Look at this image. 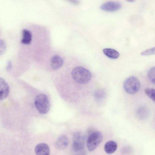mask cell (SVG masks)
Instances as JSON below:
<instances>
[{
    "mask_svg": "<svg viewBox=\"0 0 155 155\" xmlns=\"http://www.w3.org/2000/svg\"><path fill=\"white\" fill-rule=\"evenodd\" d=\"M73 79L80 84H85L91 80V74L90 71L82 66H78L73 69L71 72Z\"/></svg>",
    "mask_w": 155,
    "mask_h": 155,
    "instance_id": "obj_1",
    "label": "cell"
},
{
    "mask_svg": "<svg viewBox=\"0 0 155 155\" xmlns=\"http://www.w3.org/2000/svg\"><path fill=\"white\" fill-rule=\"evenodd\" d=\"M35 104L37 110L41 114H45L49 110V102L47 96L45 94H39L36 96Z\"/></svg>",
    "mask_w": 155,
    "mask_h": 155,
    "instance_id": "obj_2",
    "label": "cell"
},
{
    "mask_svg": "<svg viewBox=\"0 0 155 155\" xmlns=\"http://www.w3.org/2000/svg\"><path fill=\"white\" fill-rule=\"evenodd\" d=\"M139 79L134 76H131L127 78L123 84L125 91L128 94H134L137 93L140 87Z\"/></svg>",
    "mask_w": 155,
    "mask_h": 155,
    "instance_id": "obj_3",
    "label": "cell"
},
{
    "mask_svg": "<svg viewBox=\"0 0 155 155\" xmlns=\"http://www.w3.org/2000/svg\"><path fill=\"white\" fill-rule=\"evenodd\" d=\"M103 139L101 133L98 131H94L88 136L87 140V146L90 151L95 150L99 146Z\"/></svg>",
    "mask_w": 155,
    "mask_h": 155,
    "instance_id": "obj_4",
    "label": "cell"
},
{
    "mask_svg": "<svg viewBox=\"0 0 155 155\" xmlns=\"http://www.w3.org/2000/svg\"><path fill=\"white\" fill-rule=\"evenodd\" d=\"M85 139L84 135L80 132L75 133L74 136L72 148L75 152L81 151L84 146Z\"/></svg>",
    "mask_w": 155,
    "mask_h": 155,
    "instance_id": "obj_5",
    "label": "cell"
},
{
    "mask_svg": "<svg viewBox=\"0 0 155 155\" xmlns=\"http://www.w3.org/2000/svg\"><path fill=\"white\" fill-rule=\"evenodd\" d=\"M121 4L119 2L116 1H108L102 4L101 6V10L106 12H115L120 9Z\"/></svg>",
    "mask_w": 155,
    "mask_h": 155,
    "instance_id": "obj_6",
    "label": "cell"
},
{
    "mask_svg": "<svg viewBox=\"0 0 155 155\" xmlns=\"http://www.w3.org/2000/svg\"><path fill=\"white\" fill-rule=\"evenodd\" d=\"M9 88L7 82L0 77V100L5 99L8 96Z\"/></svg>",
    "mask_w": 155,
    "mask_h": 155,
    "instance_id": "obj_7",
    "label": "cell"
},
{
    "mask_svg": "<svg viewBox=\"0 0 155 155\" xmlns=\"http://www.w3.org/2000/svg\"><path fill=\"white\" fill-rule=\"evenodd\" d=\"M35 152L36 155H49L50 149L47 144L41 143L36 145Z\"/></svg>",
    "mask_w": 155,
    "mask_h": 155,
    "instance_id": "obj_8",
    "label": "cell"
},
{
    "mask_svg": "<svg viewBox=\"0 0 155 155\" xmlns=\"http://www.w3.org/2000/svg\"><path fill=\"white\" fill-rule=\"evenodd\" d=\"M68 142V139L67 136L63 135L57 139L55 143V146L58 150H64L67 147Z\"/></svg>",
    "mask_w": 155,
    "mask_h": 155,
    "instance_id": "obj_9",
    "label": "cell"
},
{
    "mask_svg": "<svg viewBox=\"0 0 155 155\" xmlns=\"http://www.w3.org/2000/svg\"><path fill=\"white\" fill-rule=\"evenodd\" d=\"M64 63L63 58L60 56L55 55L51 58L50 66L54 70L58 69L61 68Z\"/></svg>",
    "mask_w": 155,
    "mask_h": 155,
    "instance_id": "obj_10",
    "label": "cell"
},
{
    "mask_svg": "<svg viewBox=\"0 0 155 155\" xmlns=\"http://www.w3.org/2000/svg\"><path fill=\"white\" fill-rule=\"evenodd\" d=\"M117 148V143L113 140L107 141L104 146L105 152L108 154H111L115 152Z\"/></svg>",
    "mask_w": 155,
    "mask_h": 155,
    "instance_id": "obj_11",
    "label": "cell"
},
{
    "mask_svg": "<svg viewBox=\"0 0 155 155\" xmlns=\"http://www.w3.org/2000/svg\"><path fill=\"white\" fill-rule=\"evenodd\" d=\"M22 38L21 41V43L25 45H29L32 40V34L31 31L26 29L22 30Z\"/></svg>",
    "mask_w": 155,
    "mask_h": 155,
    "instance_id": "obj_12",
    "label": "cell"
},
{
    "mask_svg": "<svg viewBox=\"0 0 155 155\" xmlns=\"http://www.w3.org/2000/svg\"><path fill=\"white\" fill-rule=\"evenodd\" d=\"M103 51L106 56L111 59H117L120 56L119 53L114 49L105 48L103 49Z\"/></svg>",
    "mask_w": 155,
    "mask_h": 155,
    "instance_id": "obj_13",
    "label": "cell"
},
{
    "mask_svg": "<svg viewBox=\"0 0 155 155\" xmlns=\"http://www.w3.org/2000/svg\"><path fill=\"white\" fill-rule=\"evenodd\" d=\"M146 94L154 102L155 101V90L152 88H147L145 90Z\"/></svg>",
    "mask_w": 155,
    "mask_h": 155,
    "instance_id": "obj_14",
    "label": "cell"
},
{
    "mask_svg": "<svg viewBox=\"0 0 155 155\" xmlns=\"http://www.w3.org/2000/svg\"><path fill=\"white\" fill-rule=\"evenodd\" d=\"M155 67L152 68L148 71V77L150 81L153 84H155Z\"/></svg>",
    "mask_w": 155,
    "mask_h": 155,
    "instance_id": "obj_15",
    "label": "cell"
},
{
    "mask_svg": "<svg viewBox=\"0 0 155 155\" xmlns=\"http://www.w3.org/2000/svg\"><path fill=\"white\" fill-rule=\"evenodd\" d=\"M155 47L147 49L141 53V55L143 56L149 55L154 54Z\"/></svg>",
    "mask_w": 155,
    "mask_h": 155,
    "instance_id": "obj_16",
    "label": "cell"
},
{
    "mask_svg": "<svg viewBox=\"0 0 155 155\" xmlns=\"http://www.w3.org/2000/svg\"><path fill=\"white\" fill-rule=\"evenodd\" d=\"M6 49V44L3 40L0 39V55L3 54Z\"/></svg>",
    "mask_w": 155,
    "mask_h": 155,
    "instance_id": "obj_17",
    "label": "cell"
},
{
    "mask_svg": "<svg viewBox=\"0 0 155 155\" xmlns=\"http://www.w3.org/2000/svg\"><path fill=\"white\" fill-rule=\"evenodd\" d=\"M104 91L101 90L97 91L95 93V96L97 98H100L103 97L104 95Z\"/></svg>",
    "mask_w": 155,
    "mask_h": 155,
    "instance_id": "obj_18",
    "label": "cell"
},
{
    "mask_svg": "<svg viewBox=\"0 0 155 155\" xmlns=\"http://www.w3.org/2000/svg\"><path fill=\"white\" fill-rule=\"evenodd\" d=\"M12 65L11 61H8L7 65L6 67V70L8 71H10L12 68Z\"/></svg>",
    "mask_w": 155,
    "mask_h": 155,
    "instance_id": "obj_19",
    "label": "cell"
},
{
    "mask_svg": "<svg viewBox=\"0 0 155 155\" xmlns=\"http://www.w3.org/2000/svg\"><path fill=\"white\" fill-rule=\"evenodd\" d=\"M128 2H134L135 1L134 0H130V1H128Z\"/></svg>",
    "mask_w": 155,
    "mask_h": 155,
    "instance_id": "obj_20",
    "label": "cell"
}]
</instances>
